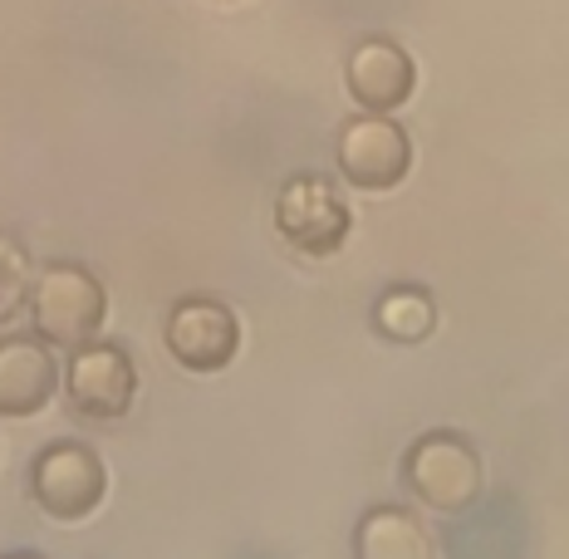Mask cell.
Masks as SVG:
<instances>
[{
  "label": "cell",
  "mask_w": 569,
  "mask_h": 559,
  "mask_svg": "<svg viewBox=\"0 0 569 559\" xmlns=\"http://www.w3.org/2000/svg\"><path fill=\"white\" fill-rule=\"evenodd\" d=\"M109 491V471L103 457L84 442H54L34 457L30 467V496L44 516L54 520H84L99 510Z\"/></svg>",
  "instance_id": "obj_6"
},
{
  "label": "cell",
  "mask_w": 569,
  "mask_h": 559,
  "mask_svg": "<svg viewBox=\"0 0 569 559\" xmlns=\"http://www.w3.org/2000/svg\"><path fill=\"white\" fill-rule=\"evenodd\" d=\"M30 295V256L10 231H0V319H10Z\"/></svg>",
  "instance_id": "obj_12"
},
{
  "label": "cell",
  "mask_w": 569,
  "mask_h": 559,
  "mask_svg": "<svg viewBox=\"0 0 569 559\" xmlns=\"http://www.w3.org/2000/svg\"><path fill=\"white\" fill-rule=\"evenodd\" d=\"M402 486L437 516H461L481 501V451L461 432H422L402 451Z\"/></svg>",
  "instance_id": "obj_2"
},
{
  "label": "cell",
  "mask_w": 569,
  "mask_h": 559,
  "mask_svg": "<svg viewBox=\"0 0 569 559\" xmlns=\"http://www.w3.org/2000/svg\"><path fill=\"white\" fill-rule=\"evenodd\" d=\"M343 84L363 113H398L418 89V64L393 40H359L343 64Z\"/></svg>",
  "instance_id": "obj_8"
},
{
  "label": "cell",
  "mask_w": 569,
  "mask_h": 559,
  "mask_svg": "<svg viewBox=\"0 0 569 559\" xmlns=\"http://www.w3.org/2000/svg\"><path fill=\"white\" fill-rule=\"evenodd\" d=\"M30 325L50 349L79 353L99 343V329L109 319V295H103L99 276L74 260H50L40 276L30 280Z\"/></svg>",
  "instance_id": "obj_1"
},
{
  "label": "cell",
  "mask_w": 569,
  "mask_h": 559,
  "mask_svg": "<svg viewBox=\"0 0 569 559\" xmlns=\"http://www.w3.org/2000/svg\"><path fill=\"white\" fill-rule=\"evenodd\" d=\"M162 343L187 373H221L241 349V319L217 295H182L162 319Z\"/></svg>",
  "instance_id": "obj_5"
},
{
  "label": "cell",
  "mask_w": 569,
  "mask_h": 559,
  "mask_svg": "<svg viewBox=\"0 0 569 559\" xmlns=\"http://www.w3.org/2000/svg\"><path fill=\"white\" fill-rule=\"evenodd\" d=\"M373 335L398 343V349H412V343L432 339L437 329V300L427 285H412V280H398L388 285L383 295L373 300Z\"/></svg>",
  "instance_id": "obj_11"
},
{
  "label": "cell",
  "mask_w": 569,
  "mask_h": 559,
  "mask_svg": "<svg viewBox=\"0 0 569 559\" xmlns=\"http://www.w3.org/2000/svg\"><path fill=\"white\" fill-rule=\"evenodd\" d=\"M59 392V359L40 335L0 339V418H34Z\"/></svg>",
  "instance_id": "obj_9"
},
{
  "label": "cell",
  "mask_w": 569,
  "mask_h": 559,
  "mask_svg": "<svg viewBox=\"0 0 569 559\" xmlns=\"http://www.w3.org/2000/svg\"><path fill=\"white\" fill-rule=\"evenodd\" d=\"M335 162L343 182L359 192H393L412 172V138L393 113H359L339 128Z\"/></svg>",
  "instance_id": "obj_4"
},
{
  "label": "cell",
  "mask_w": 569,
  "mask_h": 559,
  "mask_svg": "<svg viewBox=\"0 0 569 559\" xmlns=\"http://www.w3.org/2000/svg\"><path fill=\"white\" fill-rule=\"evenodd\" d=\"M349 226H353V217L329 177L300 172L276 192V231L290 251L325 260L349 241Z\"/></svg>",
  "instance_id": "obj_3"
},
{
  "label": "cell",
  "mask_w": 569,
  "mask_h": 559,
  "mask_svg": "<svg viewBox=\"0 0 569 559\" xmlns=\"http://www.w3.org/2000/svg\"><path fill=\"white\" fill-rule=\"evenodd\" d=\"M353 559H437V540L412 510L373 506L353 530Z\"/></svg>",
  "instance_id": "obj_10"
},
{
  "label": "cell",
  "mask_w": 569,
  "mask_h": 559,
  "mask_svg": "<svg viewBox=\"0 0 569 559\" xmlns=\"http://www.w3.org/2000/svg\"><path fill=\"white\" fill-rule=\"evenodd\" d=\"M6 559H40V555H34V550H16V555H6Z\"/></svg>",
  "instance_id": "obj_13"
},
{
  "label": "cell",
  "mask_w": 569,
  "mask_h": 559,
  "mask_svg": "<svg viewBox=\"0 0 569 559\" xmlns=\"http://www.w3.org/2000/svg\"><path fill=\"white\" fill-rule=\"evenodd\" d=\"M64 388L79 418L113 422L133 408L138 398V363L123 343H89V349L69 353Z\"/></svg>",
  "instance_id": "obj_7"
}]
</instances>
